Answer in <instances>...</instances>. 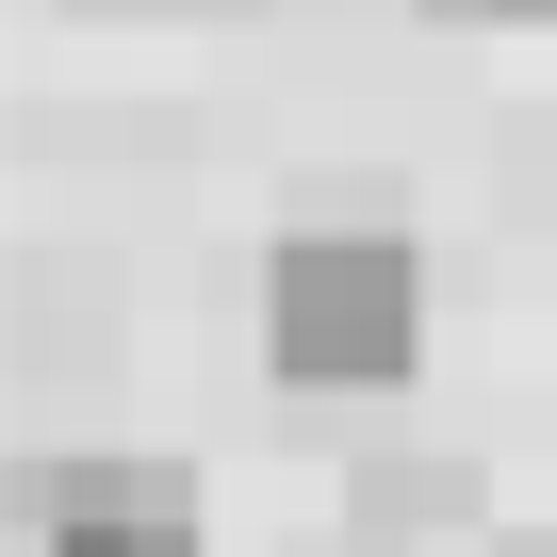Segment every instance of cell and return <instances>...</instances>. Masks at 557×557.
<instances>
[{
    "mask_svg": "<svg viewBox=\"0 0 557 557\" xmlns=\"http://www.w3.org/2000/svg\"><path fill=\"white\" fill-rule=\"evenodd\" d=\"M262 345H278V377H312V394L410 377V345H426V262L394 230H296L278 278H262Z\"/></svg>",
    "mask_w": 557,
    "mask_h": 557,
    "instance_id": "1",
    "label": "cell"
},
{
    "mask_svg": "<svg viewBox=\"0 0 557 557\" xmlns=\"http://www.w3.org/2000/svg\"><path fill=\"white\" fill-rule=\"evenodd\" d=\"M34 557H197V492L164 459H50L34 475Z\"/></svg>",
    "mask_w": 557,
    "mask_h": 557,
    "instance_id": "2",
    "label": "cell"
},
{
    "mask_svg": "<svg viewBox=\"0 0 557 557\" xmlns=\"http://www.w3.org/2000/svg\"><path fill=\"white\" fill-rule=\"evenodd\" d=\"M443 524H475V475L459 459H377L361 475V541H443Z\"/></svg>",
    "mask_w": 557,
    "mask_h": 557,
    "instance_id": "3",
    "label": "cell"
},
{
    "mask_svg": "<svg viewBox=\"0 0 557 557\" xmlns=\"http://www.w3.org/2000/svg\"><path fill=\"white\" fill-rule=\"evenodd\" d=\"M426 17H541V0H426Z\"/></svg>",
    "mask_w": 557,
    "mask_h": 557,
    "instance_id": "4",
    "label": "cell"
},
{
    "mask_svg": "<svg viewBox=\"0 0 557 557\" xmlns=\"http://www.w3.org/2000/svg\"><path fill=\"white\" fill-rule=\"evenodd\" d=\"M508 557H557V541H508Z\"/></svg>",
    "mask_w": 557,
    "mask_h": 557,
    "instance_id": "5",
    "label": "cell"
}]
</instances>
